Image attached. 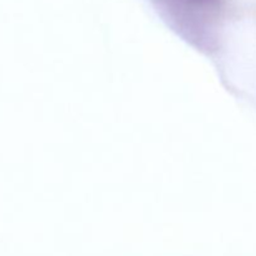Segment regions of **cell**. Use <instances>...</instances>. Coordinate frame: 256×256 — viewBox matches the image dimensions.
<instances>
[{"label": "cell", "instance_id": "6da1fadb", "mask_svg": "<svg viewBox=\"0 0 256 256\" xmlns=\"http://www.w3.org/2000/svg\"><path fill=\"white\" fill-rule=\"evenodd\" d=\"M165 22L190 44L209 49L216 40L225 0H152Z\"/></svg>", "mask_w": 256, "mask_h": 256}]
</instances>
